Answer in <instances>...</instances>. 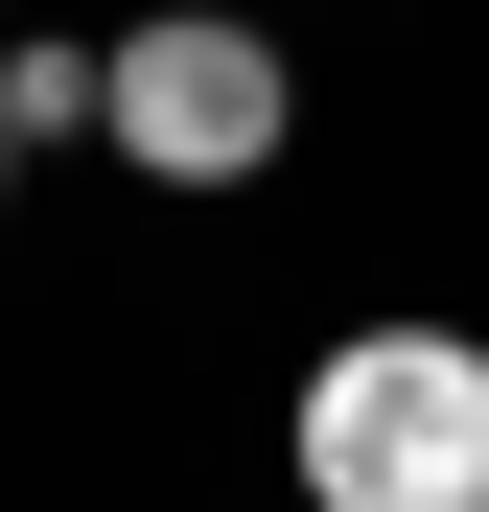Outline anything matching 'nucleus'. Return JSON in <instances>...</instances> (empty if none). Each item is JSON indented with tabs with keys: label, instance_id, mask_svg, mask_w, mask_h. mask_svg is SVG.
<instances>
[{
	"label": "nucleus",
	"instance_id": "obj_4",
	"mask_svg": "<svg viewBox=\"0 0 489 512\" xmlns=\"http://www.w3.org/2000/svg\"><path fill=\"white\" fill-rule=\"evenodd\" d=\"M0 187H24V117H0Z\"/></svg>",
	"mask_w": 489,
	"mask_h": 512
},
{
	"label": "nucleus",
	"instance_id": "obj_1",
	"mask_svg": "<svg viewBox=\"0 0 489 512\" xmlns=\"http://www.w3.org/2000/svg\"><path fill=\"white\" fill-rule=\"evenodd\" d=\"M280 466L326 512H489V350L466 326H350V350H303Z\"/></svg>",
	"mask_w": 489,
	"mask_h": 512
},
{
	"label": "nucleus",
	"instance_id": "obj_3",
	"mask_svg": "<svg viewBox=\"0 0 489 512\" xmlns=\"http://www.w3.org/2000/svg\"><path fill=\"white\" fill-rule=\"evenodd\" d=\"M0 117H24V140H94V47H70V24H0Z\"/></svg>",
	"mask_w": 489,
	"mask_h": 512
},
{
	"label": "nucleus",
	"instance_id": "obj_2",
	"mask_svg": "<svg viewBox=\"0 0 489 512\" xmlns=\"http://www.w3.org/2000/svg\"><path fill=\"white\" fill-rule=\"evenodd\" d=\"M94 140L140 187H257L303 140V70H280V24H233V0H163V24L94 47Z\"/></svg>",
	"mask_w": 489,
	"mask_h": 512
}]
</instances>
